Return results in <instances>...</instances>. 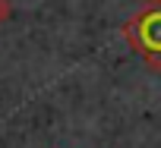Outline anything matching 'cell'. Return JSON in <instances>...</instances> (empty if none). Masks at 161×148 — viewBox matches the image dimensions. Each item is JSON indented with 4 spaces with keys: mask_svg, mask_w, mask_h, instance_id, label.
I'll return each mask as SVG.
<instances>
[{
    "mask_svg": "<svg viewBox=\"0 0 161 148\" xmlns=\"http://www.w3.org/2000/svg\"><path fill=\"white\" fill-rule=\"evenodd\" d=\"M123 38L145 60V66L161 72V0H145L126 19Z\"/></svg>",
    "mask_w": 161,
    "mask_h": 148,
    "instance_id": "1",
    "label": "cell"
},
{
    "mask_svg": "<svg viewBox=\"0 0 161 148\" xmlns=\"http://www.w3.org/2000/svg\"><path fill=\"white\" fill-rule=\"evenodd\" d=\"M13 16V7H10V0H0V25H7Z\"/></svg>",
    "mask_w": 161,
    "mask_h": 148,
    "instance_id": "2",
    "label": "cell"
}]
</instances>
